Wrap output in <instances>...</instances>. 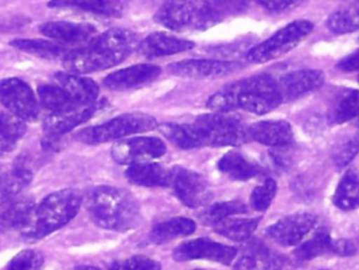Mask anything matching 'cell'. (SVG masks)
I'll use <instances>...</instances> for the list:
<instances>
[{
    "label": "cell",
    "instance_id": "obj_38",
    "mask_svg": "<svg viewBox=\"0 0 359 270\" xmlns=\"http://www.w3.org/2000/svg\"><path fill=\"white\" fill-rule=\"evenodd\" d=\"M356 117H359V90H344L333 107L332 120L341 124Z\"/></svg>",
    "mask_w": 359,
    "mask_h": 270
},
{
    "label": "cell",
    "instance_id": "obj_9",
    "mask_svg": "<svg viewBox=\"0 0 359 270\" xmlns=\"http://www.w3.org/2000/svg\"><path fill=\"white\" fill-rule=\"evenodd\" d=\"M0 104L23 121H36L39 116V104L33 90L18 78L0 80Z\"/></svg>",
    "mask_w": 359,
    "mask_h": 270
},
{
    "label": "cell",
    "instance_id": "obj_24",
    "mask_svg": "<svg viewBox=\"0 0 359 270\" xmlns=\"http://www.w3.org/2000/svg\"><path fill=\"white\" fill-rule=\"evenodd\" d=\"M217 168L232 180L248 181L263 173V168L238 151H229L219 159Z\"/></svg>",
    "mask_w": 359,
    "mask_h": 270
},
{
    "label": "cell",
    "instance_id": "obj_4",
    "mask_svg": "<svg viewBox=\"0 0 359 270\" xmlns=\"http://www.w3.org/2000/svg\"><path fill=\"white\" fill-rule=\"evenodd\" d=\"M192 124L204 147H238L249 140L248 128L240 118L228 113L201 115Z\"/></svg>",
    "mask_w": 359,
    "mask_h": 270
},
{
    "label": "cell",
    "instance_id": "obj_35",
    "mask_svg": "<svg viewBox=\"0 0 359 270\" xmlns=\"http://www.w3.org/2000/svg\"><path fill=\"white\" fill-rule=\"evenodd\" d=\"M33 180V173L25 160H17L10 172L2 174L0 179V191L4 197L20 193Z\"/></svg>",
    "mask_w": 359,
    "mask_h": 270
},
{
    "label": "cell",
    "instance_id": "obj_39",
    "mask_svg": "<svg viewBox=\"0 0 359 270\" xmlns=\"http://www.w3.org/2000/svg\"><path fill=\"white\" fill-rule=\"evenodd\" d=\"M278 185L273 179H266L261 185L253 189L250 196V205L257 212H265L273 201Z\"/></svg>",
    "mask_w": 359,
    "mask_h": 270
},
{
    "label": "cell",
    "instance_id": "obj_13",
    "mask_svg": "<svg viewBox=\"0 0 359 270\" xmlns=\"http://www.w3.org/2000/svg\"><path fill=\"white\" fill-rule=\"evenodd\" d=\"M318 219L314 215L308 212L293 214L284 217L278 222L268 227L266 234L268 237L278 245H299L316 227Z\"/></svg>",
    "mask_w": 359,
    "mask_h": 270
},
{
    "label": "cell",
    "instance_id": "obj_1",
    "mask_svg": "<svg viewBox=\"0 0 359 270\" xmlns=\"http://www.w3.org/2000/svg\"><path fill=\"white\" fill-rule=\"evenodd\" d=\"M283 101L278 84L269 75H257L236 82L213 94L207 107L215 113L242 111L265 115L280 107Z\"/></svg>",
    "mask_w": 359,
    "mask_h": 270
},
{
    "label": "cell",
    "instance_id": "obj_26",
    "mask_svg": "<svg viewBox=\"0 0 359 270\" xmlns=\"http://www.w3.org/2000/svg\"><path fill=\"white\" fill-rule=\"evenodd\" d=\"M196 229V222L191 219L172 218L157 223L151 229L149 239L155 244L168 243L178 238L191 236Z\"/></svg>",
    "mask_w": 359,
    "mask_h": 270
},
{
    "label": "cell",
    "instance_id": "obj_40",
    "mask_svg": "<svg viewBox=\"0 0 359 270\" xmlns=\"http://www.w3.org/2000/svg\"><path fill=\"white\" fill-rule=\"evenodd\" d=\"M359 153V132L347 137L333 149V161L339 168L347 166Z\"/></svg>",
    "mask_w": 359,
    "mask_h": 270
},
{
    "label": "cell",
    "instance_id": "obj_22",
    "mask_svg": "<svg viewBox=\"0 0 359 270\" xmlns=\"http://www.w3.org/2000/svg\"><path fill=\"white\" fill-rule=\"evenodd\" d=\"M55 79L67 94L80 107L95 104L99 97V86L94 80L74 73H57Z\"/></svg>",
    "mask_w": 359,
    "mask_h": 270
},
{
    "label": "cell",
    "instance_id": "obj_20",
    "mask_svg": "<svg viewBox=\"0 0 359 270\" xmlns=\"http://www.w3.org/2000/svg\"><path fill=\"white\" fill-rule=\"evenodd\" d=\"M100 107H102V103L96 102L95 104L80 107L69 113L50 114L44 120L43 123L46 137L60 138L61 136L75 130L84 122L88 121Z\"/></svg>",
    "mask_w": 359,
    "mask_h": 270
},
{
    "label": "cell",
    "instance_id": "obj_16",
    "mask_svg": "<svg viewBox=\"0 0 359 270\" xmlns=\"http://www.w3.org/2000/svg\"><path fill=\"white\" fill-rule=\"evenodd\" d=\"M325 75L318 69H299L283 76L278 81L283 101L295 100L322 88Z\"/></svg>",
    "mask_w": 359,
    "mask_h": 270
},
{
    "label": "cell",
    "instance_id": "obj_33",
    "mask_svg": "<svg viewBox=\"0 0 359 270\" xmlns=\"http://www.w3.org/2000/svg\"><path fill=\"white\" fill-rule=\"evenodd\" d=\"M25 132V121L10 112L0 113V155L13 151Z\"/></svg>",
    "mask_w": 359,
    "mask_h": 270
},
{
    "label": "cell",
    "instance_id": "obj_28",
    "mask_svg": "<svg viewBox=\"0 0 359 270\" xmlns=\"http://www.w3.org/2000/svg\"><path fill=\"white\" fill-rule=\"evenodd\" d=\"M37 92L42 107L52 112V114L69 113L83 107L77 104L61 86L41 84L38 86Z\"/></svg>",
    "mask_w": 359,
    "mask_h": 270
},
{
    "label": "cell",
    "instance_id": "obj_14",
    "mask_svg": "<svg viewBox=\"0 0 359 270\" xmlns=\"http://www.w3.org/2000/svg\"><path fill=\"white\" fill-rule=\"evenodd\" d=\"M240 69V63L233 61L188 59L172 63L168 67V72L185 79H217L227 77Z\"/></svg>",
    "mask_w": 359,
    "mask_h": 270
},
{
    "label": "cell",
    "instance_id": "obj_17",
    "mask_svg": "<svg viewBox=\"0 0 359 270\" xmlns=\"http://www.w3.org/2000/svg\"><path fill=\"white\" fill-rule=\"evenodd\" d=\"M161 75V69L155 65H133L109 74L104 79V86L111 90H133L155 81Z\"/></svg>",
    "mask_w": 359,
    "mask_h": 270
},
{
    "label": "cell",
    "instance_id": "obj_19",
    "mask_svg": "<svg viewBox=\"0 0 359 270\" xmlns=\"http://www.w3.org/2000/svg\"><path fill=\"white\" fill-rule=\"evenodd\" d=\"M249 140L271 147H287L294 141L292 128L284 120H265L248 128Z\"/></svg>",
    "mask_w": 359,
    "mask_h": 270
},
{
    "label": "cell",
    "instance_id": "obj_25",
    "mask_svg": "<svg viewBox=\"0 0 359 270\" xmlns=\"http://www.w3.org/2000/svg\"><path fill=\"white\" fill-rule=\"evenodd\" d=\"M35 206L31 199H21L11 203L0 212V235L23 231L31 222Z\"/></svg>",
    "mask_w": 359,
    "mask_h": 270
},
{
    "label": "cell",
    "instance_id": "obj_31",
    "mask_svg": "<svg viewBox=\"0 0 359 270\" xmlns=\"http://www.w3.org/2000/svg\"><path fill=\"white\" fill-rule=\"evenodd\" d=\"M11 46L33 56L43 59H57L67 54L65 46L59 42L43 39H14Z\"/></svg>",
    "mask_w": 359,
    "mask_h": 270
},
{
    "label": "cell",
    "instance_id": "obj_37",
    "mask_svg": "<svg viewBox=\"0 0 359 270\" xmlns=\"http://www.w3.org/2000/svg\"><path fill=\"white\" fill-rule=\"evenodd\" d=\"M248 212V206L240 200L221 202L209 206L200 215V220L204 224L215 227L217 223L232 218L236 215L246 214Z\"/></svg>",
    "mask_w": 359,
    "mask_h": 270
},
{
    "label": "cell",
    "instance_id": "obj_3",
    "mask_svg": "<svg viewBox=\"0 0 359 270\" xmlns=\"http://www.w3.org/2000/svg\"><path fill=\"white\" fill-rule=\"evenodd\" d=\"M81 194L75 189H62L46 196L35 206L31 222L22 231L27 241H38L71 222L81 208Z\"/></svg>",
    "mask_w": 359,
    "mask_h": 270
},
{
    "label": "cell",
    "instance_id": "obj_12",
    "mask_svg": "<svg viewBox=\"0 0 359 270\" xmlns=\"http://www.w3.org/2000/svg\"><path fill=\"white\" fill-rule=\"evenodd\" d=\"M236 248L212 241L208 238H198L184 242L172 252V257L178 262L208 260L223 265L231 264L236 258Z\"/></svg>",
    "mask_w": 359,
    "mask_h": 270
},
{
    "label": "cell",
    "instance_id": "obj_42",
    "mask_svg": "<svg viewBox=\"0 0 359 270\" xmlns=\"http://www.w3.org/2000/svg\"><path fill=\"white\" fill-rule=\"evenodd\" d=\"M109 270H161V265L153 259L135 256L115 263Z\"/></svg>",
    "mask_w": 359,
    "mask_h": 270
},
{
    "label": "cell",
    "instance_id": "obj_34",
    "mask_svg": "<svg viewBox=\"0 0 359 270\" xmlns=\"http://www.w3.org/2000/svg\"><path fill=\"white\" fill-rule=\"evenodd\" d=\"M334 241L328 231L320 229L309 240L302 242L295 250V257L301 261H310L325 255H333Z\"/></svg>",
    "mask_w": 359,
    "mask_h": 270
},
{
    "label": "cell",
    "instance_id": "obj_41",
    "mask_svg": "<svg viewBox=\"0 0 359 270\" xmlns=\"http://www.w3.org/2000/svg\"><path fill=\"white\" fill-rule=\"evenodd\" d=\"M44 258L41 252L35 250H25L18 252L6 265V270H42Z\"/></svg>",
    "mask_w": 359,
    "mask_h": 270
},
{
    "label": "cell",
    "instance_id": "obj_2",
    "mask_svg": "<svg viewBox=\"0 0 359 270\" xmlns=\"http://www.w3.org/2000/svg\"><path fill=\"white\" fill-rule=\"evenodd\" d=\"M86 210L93 222L107 231H128L140 221L138 202L119 187H94L86 197Z\"/></svg>",
    "mask_w": 359,
    "mask_h": 270
},
{
    "label": "cell",
    "instance_id": "obj_5",
    "mask_svg": "<svg viewBox=\"0 0 359 270\" xmlns=\"http://www.w3.org/2000/svg\"><path fill=\"white\" fill-rule=\"evenodd\" d=\"M157 126V120L147 114H123L104 123L84 128L78 133L77 139L86 144L97 145L149 132Z\"/></svg>",
    "mask_w": 359,
    "mask_h": 270
},
{
    "label": "cell",
    "instance_id": "obj_6",
    "mask_svg": "<svg viewBox=\"0 0 359 270\" xmlns=\"http://www.w3.org/2000/svg\"><path fill=\"white\" fill-rule=\"evenodd\" d=\"M313 31V23L308 20H297L276 32L247 55V60L252 63H266L276 60L299 46Z\"/></svg>",
    "mask_w": 359,
    "mask_h": 270
},
{
    "label": "cell",
    "instance_id": "obj_47",
    "mask_svg": "<svg viewBox=\"0 0 359 270\" xmlns=\"http://www.w3.org/2000/svg\"><path fill=\"white\" fill-rule=\"evenodd\" d=\"M358 126H359V117H358Z\"/></svg>",
    "mask_w": 359,
    "mask_h": 270
},
{
    "label": "cell",
    "instance_id": "obj_29",
    "mask_svg": "<svg viewBox=\"0 0 359 270\" xmlns=\"http://www.w3.org/2000/svg\"><path fill=\"white\" fill-rule=\"evenodd\" d=\"M333 204L344 212L359 208V176L353 170L346 173L339 181L333 195Z\"/></svg>",
    "mask_w": 359,
    "mask_h": 270
},
{
    "label": "cell",
    "instance_id": "obj_15",
    "mask_svg": "<svg viewBox=\"0 0 359 270\" xmlns=\"http://www.w3.org/2000/svg\"><path fill=\"white\" fill-rule=\"evenodd\" d=\"M288 261L259 240H251L245 245L233 270H286Z\"/></svg>",
    "mask_w": 359,
    "mask_h": 270
},
{
    "label": "cell",
    "instance_id": "obj_32",
    "mask_svg": "<svg viewBox=\"0 0 359 270\" xmlns=\"http://www.w3.org/2000/svg\"><path fill=\"white\" fill-rule=\"evenodd\" d=\"M160 132L180 149H192L204 147L194 124L164 123L160 126Z\"/></svg>",
    "mask_w": 359,
    "mask_h": 270
},
{
    "label": "cell",
    "instance_id": "obj_10",
    "mask_svg": "<svg viewBox=\"0 0 359 270\" xmlns=\"http://www.w3.org/2000/svg\"><path fill=\"white\" fill-rule=\"evenodd\" d=\"M170 187L177 198L187 208H202L212 199V191L207 179L198 173L182 166L172 168Z\"/></svg>",
    "mask_w": 359,
    "mask_h": 270
},
{
    "label": "cell",
    "instance_id": "obj_46",
    "mask_svg": "<svg viewBox=\"0 0 359 270\" xmlns=\"http://www.w3.org/2000/svg\"><path fill=\"white\" fill-rule=\"evenodd\" d=\"M74 270H101L98 267L90 266V265H79V266L75 267Z\"/></svg>",
    "mask_w": 359,
    "mask_h": 270
},
{
    "label": "cell",
    "instance_id": "obj_18",
    "mask_svg": "<svg viewBox=\"0 0 359 270\" xmlns=\"http://www.w3.org/2000/svg\"><path fill=\"white\" fill-rule=\"evenodd\" d=\"M40 33L46 37L63 44L90 43L96 37V29L88 23L69 21H50L39 27Z\"/></svg>",
    "mask_w": 359,
    "mask_h": 270
},
{
    "label": "cell",
    "instance_id": "obj_11",
    "mask_svg": "<svg viewBox=\"0 0 359 270\" xmlns=\"http://www.w3.org/2000/svg\"><path fill=\"white\" fill-rule=\"evenodd\" d=\"M166 145L156 137H136L118 141L111 147V157L119 164L145 163L165 155Z\"/></svg>",
    "mask_w": 359,
    "mask_h": 270
},
{
    "label": "cell",
    "instance_id": "obj_23",
    "mask_svg": "<svg viewBox=\"0 0 359 270\" xmlns=\"http://www.w3.org/2000/svg\"><path fill=\"white\" fill-rule=\"evenodd\" d=\"M126 177L133 184L143 187H170L172 184V170L161 164L145 162L130 166Z\"/></svg>",
    "mask_w": 359,
    "mask_h": 270
},
{
    "label": "cell",
    "instance_id": "obj_27",
    "mask_svg": "<svg viewBox=\"0 0 359 270\" xmlns=\"http://www.w3.org/2000/svg\"><path fill=\"white\" fill-rule=\"evenodd\" d=\"M50 8H76L102 16L117 17L123 13V0H50Z\"/></svg>",
    "mask_w": 359,
    "mask_h": 270
},
{
    "label": "cell",
    "instance_id": "obj_30",
    "mask_svg": "<svg viewBox=\"0 0 359 270\" xmlns=\"http://www.w3.org/2000/svg\"><path fill=\"white\" fill-rule=\"evenodd\" d=\"M262 218H229L215 225V233L236 242L248 241Z\"/></svg>",
    "mask_w": 359,
    "mask_h": 270
},
{
    "label": "cell",
    "instance_id": "obj_7",
    "mask_svg": "<svg viewBox=\"0 0 359 270\" xmlns=\"http://www.w3.org/2000/svg\"><path fill=\"white\" fill-rule=\"evenodd\" d=\"M128 54L107 48L92 40L86 48L67 52L63 65L69 73L88 74L111 69L126 60Z\"/></svg>",
    "mask_w": 359,
    "mask_h": 270
},
{
    "label": "cell",
    "instance_id": "obj_44",
    "mask_svg": "<svg viewBox=\"0 0 359 270\" xmlns=\"http://www.w3.org/2000/svg\"><path fill=\"white\" fill-rule=\"evenodd\" d=\"M355 244L349 240L341 239L335 240L334 250H333V255H337L339 257H350L356 254Z\"/></svg>",
    "mask_w": 359,
    "mask_h": 270
},
{
    "label": "cell",
    "instance_id": "obj_8",
    "mask_svg": "<svg viewBox=\"0 0 359 270\" xmlns=\"http://www.w3.org/2000/svg\"><path fill=\"white\" fill-rule=\"evenodd\" d=\"M155 19L172 31L207 29L203 1L166 0L156 13Z\"/></svg>",
    "mask_w": 359,
    "mask_h": 270
},
{
    "label": "cell",
    "instance_id": "obj_36",
    "mask_svg": "<svg viewBox=\"0 0 359 270\" xmlns=\"http://www.w3.org/2000/svg\"><path fill=\"white\" fill-rule=\"evenodd\" d=\"M327 27L334 34H348L359 29V0L335 11L328 20Z\"/></svg>",
    "mask_w": 359,
    "mask_h": 270
},
{
    "label": "cell",
    "instance_id": "obj_21",
    "mask_svg": "<svg viewBox=\"0 0 359 270\" xmlns=\"http://www.w3.org/2000/svg\"><path fill=\"white\" fill-rule=\"evenodd\" d=\"M194 42L177 37L165 32H156L147 36L140 44L138 50L147 58H159L187 52L194 48Z\"/></svg>",
    "mask_w": 359,
    "mask_h": 270
},
{
    "label": "cell",
    "instance_id": "obj_45",
    "mask_svg": "<svg viewBox=\"0 0 359 270\" xmlns=\"http://www.w3.org/2000/svg\"><path fill=\"white\" fill-rule=\"evenodd\" d=\"M337 67L344 72H358L359 71V50L352 53L349 56L341 60Z\"/></svg>",
    "mask_w": 359,
    "mask_h": 270
},
{
    "label": "cell",
    "instance_id": "obj_43",
    "mask_svg": "<svg viewBox=\"0 0 359 270\" xmlns=\"http://www.w3.org/2000/svg\"><path fill=\"white\" fill-rule=\"evenodd\" d=\"M266 10L271 13H283L301 6L305 0H257Z\"/></svg>",
    "mask_w": 359,
    "mask_h": 270
}]
</instances>
